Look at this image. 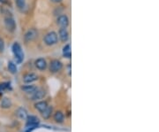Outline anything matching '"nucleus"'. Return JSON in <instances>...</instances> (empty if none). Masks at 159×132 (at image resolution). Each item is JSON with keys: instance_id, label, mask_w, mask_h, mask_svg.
Instances as JSON below:
<instances>
[{"instance_id": "f257e3e1", "label": "nucleus", "mask_w": 159, "mask_h": 132, "mask_svg": "<svg viewBox=\"0 0 159 132\" xmlns=\"http://www.w3.org/2000/svg\"><path fill=\"white\" fill-rule=\"evenodd\" d=\"M13 53L18 63H21L24 59V53L19 43H14L13 44Z\"/></svg>"}, {"instance_id": "f03ea898", "label": "nucleus", "mask_w": 159, "mask_h": 132, "mask_svg": "<svg viewBox=\"0 0 159 132\" xmlns=\"http://www.w3.org/2000/svg\"><path fill=\"white\" fill-rule=\"evenodd\" d=\"M44 43L47 44V45H53V44H56L57 43V40H58V37H57V34L54 31L52 32H49L45 36H44Z\"/></svg>"}, {"instance_id": "7ed1b4c3", "label": "nucleus", "mask_w": 159, "mask_h": 132, "mask_svg": "<svg viewBox=\"0 0 159 132\" xmlns=\"http://www.w3.org/2000/svg\"><path fill=\"white\" fill-rule=\"evenodd\" d=\"M63 68V64L57 59H53L50 63V71L52 73H57Z\"/></svg>"}, {"instance_id": "20e7f679", "label": "nucleus", "mask_w": 159, "mask_h": 132, "mask_svg": "<svg viewBox=\"0 0 159 132\" xmlns=\"http://www.w3.org/2000/svg\"><path fill=\"white\" fill-rule=\"evenodd\" d=\"M4 25H5V27L7 28V30H9L10 32H13L16 28V23L13 18L12 17H6L4 19Z\"/></svg>"}, {"instance_id": "39448f33", "label": "nucleus", "mask_w": 159, "mask_h": 132, "mask_svg": "<svg viewBox=\"0 0 159 132\" xmlns=\"http://www.w3.org/2000/svg\"><path fill=\"white\" fill-rule=\"evenodd\" d=\"M38 36V31L35 28H30L25 35V41L26 42H31L35 40Z\"/></svg>"}, {"instance_id": "423d86ee", "label": "nucleus", "mask_w": 159, "mask_h": 132, "mask_svg": "<svg viewBox=\"0 0 159 132\" xmlns=\"http://www.w3.org/2000/svg\"><path fill=\"white\" fill-rule=\"evenodd\" d=\"M46 95V92L43 89H36L35 92L32 93V97H31V99L32 100H39V99H42L45 97Z\"/></svg>"}, {"instance_id": "0eeeda50", "label": "nucleus", "mask_w": 159, "mask_h": 132, "mask_svg": "<svg viewBox=\"0 0 159 132\" xmlns=\"http://www.w3.org/2000/svg\"><path fill=\"white\" fill-rule=\"evenodd\" d=\"M57 25H59L60 27H67V26L69 25V19L66 15L63 14L58 16L57 20Z\"/></svg>"}, {"instance_id": "6e6552de", "label": "nucleus", "mask_w": 159, "mask_h": 132, "mask_svg": "<svg viewBox=\"0 0 159 132\" xmlns=\"http://www.w3.org/2000/svg\"><path fill=\"white\" fill-rule=\"evenodd\" d=\"M38 79V76L35 73H28V74H26L24 76H23V82L25 83H30V82H33L35 81Z\"/></svg>"}, {"instance_id": "1a4fd4ad", "label": "nucleus", "mask_w": 159, "mask_h": 132, "mask_svg": "<svg viewBox=\"0 0 159 132\" xmlns=\"http://www.w3.org/2000/svg\"><path fill=\"white\" fill-rule=\"evenodd\" d=\"M35 67L39 69V70H45L46 69V67H47V62H46V60L44 59H43V58H40V59H36L35 60Z\"/></svg>"}, {"instance_id": "9d476101", "label": "nucleus", "mask_w": 159, "mask_h": 132, "mask_svg": "<svg viewBox=\"0 0 159 132\" xmlns=\"http://www.w3.org/2000/svg\"><path fill=\"white\" fill-rule=\"evenodd\" d=\"M58 35H59V37H60L62 42H66L69 38V33H68V31L66 27H61L59 29Z\"/></svg>"}, {"instance_id": "9b49d317", "label": "nucleus", "mask_w": 159, "mask_h": 132, "mask_svg": "<svg viewBox=\"0 0 159 132\" xmlns=\"http://www.w3.org/2000/svg\"><path fill=\"white\" fill-rule=\"evenodd\" d=\"M16 115L21 120H26L28 116V113L24 107H19L16 111Z\"/></svg>"}, {"instance_id": "f8f14e48", "label": "nucleus", "mask_w": 159, "mask_h": 132, "mask_svg": "<svg viewBox=\"0 0 159 132\" xmlns=\"http://www.w3.org/2000/svg\"><path fill=\"white\" fill-rule=\"evenodd\" d=\"M54 120L57 123H63L65 120V115L61 111H57L54 114Z\"/></svg>"}, {"instance_id": "ddd939ff", "label": "nucleus", "mask_w": 159, "mask_h": 132, "mask_svg": "<svg viewBox=\"0 0 159 132\" xmlns=\"http://www.w3.org/2000/svg\"><path fill=\"white\" fill-rule=\"evenodd\" d=\"M52 111H53V108L52 107V106H47V107H46V109L41 113H42V116H43V119H45V120L49 119V118L52 116Z\"/></svg>"}, {"instance_id": "4468645a", "label": "nucleus", "mask_w": 159, "mask_h": 132, "mask_svg": "<svg viewBox=\"0 0 159 132\" xmlns=\"http://www.w3.org/2000/svg\"><path fill=\"white\" fill-rule=\"evenodd\" d=\"M63 55L65 58H67V59H70L72 57V51H71V44H68L64 46L63 48Z\"/></svg>"}, {"instance_id": "2eb2a0df", "label": "nucleus", "mask_w": 159, "mask_h": 132, "mask_svg": "<svg viewBox=\"0 0 159 132\" xmlns=\"http://www.w3.org/2000/svg\"><path fill=\"white\" fill-rule=\"evenodd\" d=\"M47 106H48V104H47V102H45V101H40V102H37V103L35 104V107L40 113H42L43 111H44Z\"/></svg>"}, {"instance_id": "dca6fc26", "label": "nucleus", "mask_w": 159, "mask_h": 132, "mask_svg": "<svg viewBox=\"0 0 159 132\" xmlns=\"http://www.w3.org/2000/svg\"><path fill=\"white\" fill-rule=\"evenodd\" d=\"M26 125H31V124H38L39 123V119L36 116L34 115H28L26 119Z\"/></svg>"}, {"instance_id": "f3484780", "label": "nucleus", "mask_w": 159, "mask_h": 132, "mask_svg": "<svg viewBox=\"0 0 159 132\" xmlns=\"http://www.w3.org/2000/svg\"><path fill=\"white\" fill-rule=\"evenodd\" d=\"M11 106H12L11 99H8V98H3V99L1 101V107L4 108V109H7V108H10Z\"/></svg>"}, {"instance_id": "a211bd4d", "label": "nucleus", "mask_w": 159, "mask_h": 132, "mask_svg": "<svg viewBox=\"0 0 159 132\" xmlns=\"http://www.w3.org/2000/svg\"><path fill=\"white\" fill-rule=\"evenodd\" d=\"M22 90L25 91L26 93H33L35 91V90L37 89L35 85H26V86H23L22 88Z\"/></svg>"}, {"instance_id": "6ab92c4d", "label": "nucleus", "mask_w": 159, "mask_h": 132, "mask_svg": "<svg viewBox=\"0 0 159 132\" xmlns=\"http://www.w3.org/2000/svg\"><path fill=\"white\" fill-rule=\"evenodd\" d=\"M8 70H9V72L11 73V74H13V75H14V74H16L17 73V66L13 62V61H10L9 63H8Z\"/></svg>"}, {"instance_id": "aec40b11", "label": "nucleus", "mask_w": 159, "mask_h": 132, "mask_svg": "<svg viewBox=\"0 0 159 132\" xmlns=\"http://www.w3.org/2000/svg\"><path fill=\"white\" fill-rule=\"evenodd\" d=\"M16 5L19 9H23L26 7V1L25 0H16Z\"/></svg>"}, {"instance_id": "412c9836", "label": "nucleus", "mask_w": 159, "mask_h": 132, "mask_svg": "<svg viewBox=\"0 0 159 132\" xmlns=\"http://www.w3.org/2000/svg\"><path fill=\"white\" fill-rule=\"evenodd\" d=\"M9 87V83L8 82H2L0 83V89L1 90H5Z\"/></svg>"}, {"instance_id": "4be33fe9", "label": "nucleus", "mask_w": 159, "mask_h": 132, "mask_svg": "<svg viewBox=\"0 0 159 132\" xmlns=\"http://www.w3.org/2000/svg\"><path fill=\"white\" fill-rule=\"evenodd\" d=\"M4 49V43L2 38H0V53H3Z\"/></svg>"}, {"instance_id": "5701e85b", "label": "nucleus", "mask_w": 159, "mask_h": 132, "mask_svg": "<svg viewBox=\"0 0 159 132\" xmlns=\"http://www.w3.org/2000/svg\"><path fill=\"white\" fill-rule=\"evenodd\" d=\"M68 75L71 76V65L68 66Z\"/></svg>"}, {"instance_id": "b1692460", "label": "nucleus", "mask_w": 159, "mask_h": 132, "mask_svg": "<svg viewBox=\"0 0 159 132\" xmlns=\"http://www.w3.org/2000/svg\"><path fill=\"white\" fill-rule=\"evenodd\" d=\"M52 2H54V3H59V2H61L62 0H52Z\"/></svg>"}]
</instances>
